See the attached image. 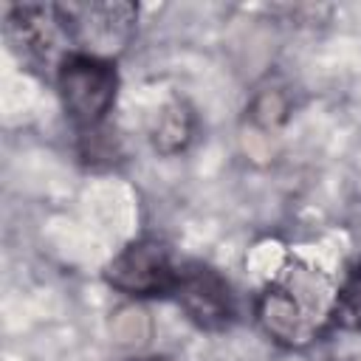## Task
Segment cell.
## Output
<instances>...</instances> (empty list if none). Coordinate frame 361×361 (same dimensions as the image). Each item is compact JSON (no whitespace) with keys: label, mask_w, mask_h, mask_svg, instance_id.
<instances>
[{"label":"cell","mask_w":361,"mask_h":361,"mask_svg":"<svg viewBox=\"0 0 361 361\" xmlns=\"http://www.w3.org/2000/svg\"><path fill=\"white\" fill-rule=\"evenodd\" d=\"M333 299L327 279L310 265L293 262L265 285L257 299V319L274 341L302 347L330 324Z\"/></svg>","instance_id":"obj_1"},{"label":"cell","mask_w":361,"mask_h":361,"mask_svg":"<svg viewBox=\"0 0 361 361\" xmlns=\"http://www.w3.org/2000/svg\"><path fill=\"white\" fill-rule=\"evenodd\" d=\"M54 82L71 124L79 130V135L96 138L118 96L116 62L93 54H68L56 65Z\"/></svg>","instance_id":"obj_2"},{"label":"cell","mask_w":361,"mask_h":361,"mask_svg":"<svg viewBox=\"0 0 361 361\" xmlns=\"http://www.w3.org/2000/svg\"><path fill=\"white\" fill-rule=\"evenodd\" d=\"M71 54L107 56L118 54L135 28V6L130 3H56Z\"/></svg>","instance_id":"obj_3"},{"label":"cell","mask_w":361,"mask_h":361,"mask_svg":"<svg viewBox=\"0 0 361 361\" xmlns=\"http://www.w3.org/2000/svg\"><path fill=\"white\" fill-rule=\"evenodd\" d=\"M200 330H226L237 319V299L228 279L206 262L186 259L169 293Z\"/></svg>","instance_id":"obj_4"},{"label":"cell","mask_w":361,"mask_h":361,"mask_svg":"<svg viewBox=\"0 0 361 361\" xmlns=\"http://www.w3.org/2000/svg\"><path fill=\"white\" fill-rule=\"evenodd\" d=\"M6 37L25 65L37 71H56V65L71 54L59 6H14L6 14Z\"/></svg>","instance_id":"obj_5"},{"label":"cell","mask_w":361,"mask_h":361,"mask_svg":"<svg viewBox=\"0 0 361 361\" xmlns=\"http://www.w3.org/2000/svg\"><path fill=\"white\" fill-rule=\"evenodd\" d=\"M180 262L155 237H141L121 248L107 265V282L127 296H169L178 279Z\"/></svg>","instance_id":"obj_6"},{"label":"cell","mask_w":361,"mask_h":361,"mask_svg":"<svg viewBox=\"0 0 361 361\" xmlns=\"http://www.w3.org/2000/svg\"><path fill=\"white\" fill-rule=\"evenodd\" d=\"M330 324H336L341 330L361 333V259L350 268V274L344 276V282L336 290Z\"/></svg>","instance_id":"obj_7"},{"label":"cell","mask_w":361,"mask_h":361,"mask_svg":"<svg viewBox=\"0 0 361 361\" xmlns=\"http://www.w3.org/2000/svg\"><path fill=\"white\" fill-rule=\"evenodd\" d=\"M147 361H152V358H147Z\"/></svg>","instance_id":"obj_8"}]
</instances>
